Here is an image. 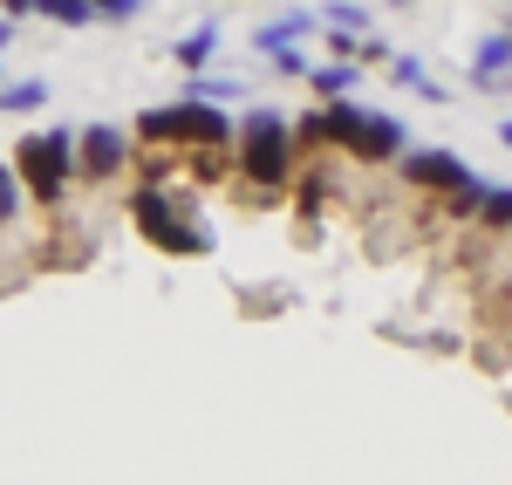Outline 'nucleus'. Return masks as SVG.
<instances>
[{"label":"nucleus","mask_w":512,"mask_h":485,"mask_svg":"<svg viewBox=\"0 0 512 485\" xmlns=\"http://www.w3.org/2000/svg\"><path fill=\"white\" fill-rule=\"evenodd\" d=\"M239 171L253 185H267V192L294 178V123L280 117V110H253V117L239 123Z\"/></svg>","instance_id":"1"},{"label":"nucleus","mask_w":512,"mask_h":485,"mask_svg":"<svg viewBox=\"0 0 512 485\" xmlns=\"http://www.w3.org/2000/svg\"><path fill=\"white\" fill-rule=\"evenodd\" d=\"M21 178H28V192L41 205L62 199V185H69V171H76V137L69 130H41V137H21Z\"/></svg>","instance_id":"2"},{"label":"nucleus","mask_w":512,"mask_h":485,"mask_svg":"<svg viewBox=\"0 0 512 485\" xmlns=\"http://www.w3.org/2000/svg\"><path fill=\"white\" fill-rule=\"evenodd\" d=\"M151 144H233V117H219L212 103H178V110H144L137 123Z\"/></svg>","instance_id":"3"},{"label":"nucleus","mask_w":512,"mask_h":485,"mask_svg":"<svg viewBox=\"0 0 512 485\" xmlns=\"http://www.w3.org/2000/svg\"><path fill=\"white\" fill-rule=\"evenodd\" d=\"M137 219H144V233H151V240L158 246H171V253H205V246H212V233H198L192 219H178V205L164 199L158 185H144V192H137Z\"/></svg>","instance_id":"4"},{"label":"nucleus","mask_w":512,"mask_h":485,"mask_svg":"<svg viewBox=\"0 0 512 485\" xmlns=\"http://www.w3.org/2000/svg\"><path fill=\"white\" fill-rule=\"evenodd\" d=\"M123 164H130V144H123L117 123H89L76 137V171L82 178H117Z\"/></svg>","instance_id":"5"},{"label":"nucleus","mask_w":512,"mask_h":485,"mask_svg":"<svg viewBox=\"0 0 512 485\" xmlns=\"http://www.w3.org/2000/svg\"><path fill=\"white\" fill-rule=\"evenodd\" d=\"M403 178H410V185H431V192H458V185L472 178V164L458 158V151H410V158H403Z\"/></svg>","instance_id":"6"},{"label":"nucleus","mask_w":512,"mask_h":485,"mask_svg":"<svg viewBox=\"0 0 512 485\" xmlns=\"http://www.w3.org/2000/svg\"><path fill=\"white\" fill-rule=\"evenodd\" d=\"M362 164H383V158H396L403 151V123L396 117H362V130H355V144H349Z\"/></svg>","instance_id":"7"},{"label":"nucleus","mask_w":512,"mask_h":485,"mask_svg":"<svg viewBox=\"0 0 512 485\" xmlns=\"http://www.w3.org/2000/svg\"><path fill=\"white\" fill-rule=\"evenodd\" d=\"M506 69H512V35H485V41H478V69H472L478 89H499Z\"/></svg>","instance_id":"8"},{"label":"nucleus","mask_w":512,"mask_h":485,"mask_svg":"<svg viewBox=\"0 0 512 485\" xmlns=\"http://www.w3.org/2000/svg\"><path fill=\"white\" fill-rule=\"evenodd\" d=\"M301 35H315V14H287V21H274V28H260V48L280 55V48H294Z\"/></svg>","instance_id":"9"},{"label":"nucleus","mask_w":512,"mask_h":485,"mask_svg":"<svg viewBox=\"0 0 512 485\" xmlns=\"http://www.w3.org/2000/svg\"><path fill=\"white\" fill-rule=\"evenodd\" d=\"M212 48H219V28L205 21V28H192V35L178 41V69H205V62H212Z\"/></svg>","instance_id":"10"},{"label":"nucleus","mask_w":512,"mask_h":485,"mask_svg":"<svg viewBox=\"0 0 512 485\" xmlns=\"http://www.w3.org/2000/svg\"><path fill=\"white\" fill-rule=\"evenodd\" d=\"M28 14H48V21H62V28H82L96 7H89V0H35Z\"/></svg>","instance_id":"11"},{"label":"nucleus","mask_w":512,"mask_h":485,"mask_svg":"<svg viewBox=\"0 0 512 485\" xmlns=\"http://www.w3.org/2000/svg\"><path fill=\"white\" fill-rule=\"evenodd\" d=\"M41 103H48L41 82H7V89H0V110H41Z\"/></svg>","instance_id":"12"},{"label":"nucleus","mask_w":512,"mask_h":485,"mask_svg":"<svg viewBox=\"0 0 512 485\" xmlns=\"http://www.w3.org/2000/svg\"><path fill=\"white\" fill-rule=\"evenodd\" d=\"M321 21H328L335 35H362V28H369V14H362V7H349V0H335V7H328Z\"/></svg>","instance_id":"13"},{"label":"nucleus","mask_w":512,"mask_h":485,"mask_svg":"<svg viewBox=\"0 0 512 485\" xmlns=\"http://www.w3.org/2000/svg\"><path fill=\"white\" fill-rule=\"evenodd\" d=\"M315 89H321V96H349V89H355V62H335V69H315Z\"/></svg>","instance_id":"14"},{"label":"nucleus","mask_w":512,"mask_h":485,"mask_svg":"<svg viewBox=\"0 0 512 485\" xmlns=\"http://www.w3.org/2000/svg\"><path fill=\"white\" fill-rule=\"evenodd\" d=\"M478 212H485L492 226H512V192H485V199H478Z\"/></svg>","instance_id":"15"},{"label":"nucleus","mask_w":512,"mask_h":485,"mask_svg":"<svg viewBox=\"0 0 512 485\" xmlns=\"http://www.w3.org/2000/svg\"><path fill=\"white\" fill-rule=\"evenodd\" d=\"M14 205H21V185H14V171H7V164H0V226H7V219H14Z\"/></svg>","instance_id":"16"},{"label":"nucleus","mask_w":512,"mask_h":485,"mask_svg":"<svg viewBox=\"0 0 512 485\" xmlns=\"http://www.w3.org/2000/svg\"><path fill=\"white\" fill-rule=\"evenodd\" d=\"M396 82H410V89H424V96H437L431 82H424V69H417V62H410V55H396Z\"/></svg>","instance_id":"17"},{"label":"nucleus","mask_w":512,"mask_h":485,"mask_svg":"<svg viewBox=\"0 0 512 485\" xmlns=\"http://www.w3.org/2000/svg\"><path fill=\"white\" fill-rule=\"evenodd\" d=\"M89 7H96V14H110V21H130L144 0H89Z\"/></svg>","instance_id":"18"},{"label":"nucleus","mask_w":512,"mask_h":485,"mask_svg":"<svg viewBox=\"0 0 512 485\" xmlns=\"http://www.w3.org/2000/svg\"><path fill=\"white\" fill-rule=\"evenodd\" d=\"M0 7H7V14H14V21H21V14H28V7H35V0H0Z\"/></svg>","instance_id":"19"},{"label":"nucleus","mask_w":512,"mask_h":485,"mask_svg":"<svg viewBox=\"0 0 512 485\" xmlns=\"http://www.w3.org/2000/svg\"><path fill=\"white\" fill-rule=\"evenodd\" d=\"M499 137H506V144H512V123H499Z\"/></svg>","instance_id":"20"}]
</instances>
